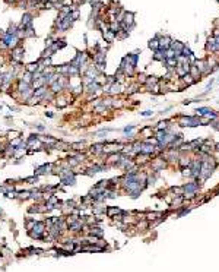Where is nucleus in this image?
<instances>
[{
  "label": "nucleus",
  "instance_id": "obj_15",
  "mask_svg": "<svg viewBox=\"0 0 219 272\" xmlns=\"http://www.w3.org/2000/svg\"><path fill=\"white\" fill-rule=\"evenodd\" d=\"M31 190H19L18 192V200H29Z\"/></svg>",
  "mask_w": 219,
  "mask_h": 272
},
{
  "label": "nucleus",
  "instance_id": "obj_33",
  "mask_svg": "<svg viewBox=\"0 0 219 272\" xmlns=\"http://www.w3.org/2000/svg\"><path fill=\"white\" fill-rule=\"evenodd\" d=\"M45 117H48V119H54V113H53V111H45Z\"/></svg>",
  "mask_w": 219,
  "mask_h": 272
},
{
  "label": "nucleus",
  "instance_id": "obj_21",
  "mask_svg": "<svg viewBox=\"0 0 219 272\" xmlns=\"http://www.w3.org/2000/svg\"><path fill=\"white\" fill-rule=\"evenodd\" d=\"M25 70H26V72H29V73H35V72L38 70V63L35 62V63L26 64V66H25Z\"/></svg>",
  "mask_w": 219,
  "mask_h": 272
},
{
  "label": "nucleus",
  "instance_id": "obj_32",
  "mask_svg": "<svg viewBox=\"0 0 219 272\" xmlns=\"http://www.w3.org/2000/svg\"><path fill=\"white\" fill-rule=\"evenodd\" d=\"M140 116H142V117H151V116H153V111L146 110V111H143V113H140Z\"/></svg>",
  "mask_w": 219,
  "mask_h": 272
},
{
  "label": "nucleus",
  "instance_id": "obj_18",
  "mask_svg": "<svg viewBox=\"0 0 219 272\" xmlns=\"http://www.w3.org/2000/svg\"><path fill=\"white\" fill-rule=\"evenodd\" d=\"M38 104H41V98L35 97V95H32V97L25 102V106H28V107H34V106H38Z\"/></svg>",
  "mask_w": 219,
  "mask_h": 272
},
{
  "label": "nucleus",
  "instance_id": "obj_4",
  "mask_svg": "<svg viewBox=\"0 0 219 272\" xmlns=\"http://www.w3.org/2000/svg\"><path fill=\"white\" fill-rule=\"evenodd\" d=\"M53 167H54V162H45L42 166L37 167L34 171V176H38V177H42V176L51 174L53 173Z\"/></svg>",
  "mask_w": 219,
  "mask_h": 272
},
{
  "label": "nucleus",
  "instance_id": "obj_28",
  "mask_svg": "<svg viewBox=\"0 0 219 272\" xmlns=\"http://www.w3.org/2000/svg\"><path fill=\"white\" fill-rule=\"evenodd\" d=\"M191 54H193V53H191V50H190L189 47H184V48H183V51H181V56H183V57H187V59H189Z\"/></svg>",
  "mask_w": 219,
  "mask_h": 272
},
{
  "label": "nucleus",
  "instance_id": "obj_17",
  "mask_svg": "<svg viewBox=\"0 0 219 272\" xmlns=\"http://www.w3.org/2000/svg\"><path fill=\"white\" fill-rule=\"evenodd\" d=\"M19 136H22V133L19 132V130H8V132H6V139H8V142L12 139H16Z\"/></svg>",
  "mask_w": 219,
  "mask_h": 272
},
{
  "label": "nucleus",
  "instance_id": "obj_27",
  "mask_svg": "<svg viewBox=\"0 0 219 272\" xmlns=\"http://www.w3.org/2000/svg\"><path fill=\"white\" fill-rule=\"evenodd\" d=\"M183 176H184V177H193L191 168H190V167H184V168H183Z\"/></svg>",
  "mask_w": 219,
  "mask_h": 272
},
{
  "label": "nucleus",
  "instance_id": "obj_9",
  "mask_svg": "<svg viewBox=\"0 0 219 272\" xmlns=\"http://www.w3.org/2000/svg\"><path fill=\"white\" fill-rule=\"evenodd\" d=\"M124 91H123V85L121 84H118V82H114L113 85H110L108 88V95H111V97H115V95H120V94H123Z\"/></svg>",
  "mask_w": 219,
  "mask_h": 272
},
{
  "label": "nucleus",
  "instance_id": "obj_30",
  "mask_svg": "<svg viewBox=\"0 0 219 272\" xmlns=\"http://www.w3.org/2000/svg\"><path fill=\"white\" fill-rule=\"evenodd\" d=\"M146 75H137V84H140V85H145V82H146Z\"/></svg>",
  "mask_w": 219,
  "mask_h": 272
},
{
  "label": "nucleus",
  "instance_id": "obj_11",
  "mask_svg": "<svg viewBox=\"0 0 219 272\" xmlns=\"http://www.w3.org/2000/svg\"><path fill=\"white\" fill-rule=\"evenodd\" d=\"M102 37H104V40H105V43H108V44L114 43V40H115V34H114L110 28L107 31H102Z\"/></svg>",
  "mask_w": 219,
  "mask_h": 272
},
{
  "label": "nucleus",
  "instance_id": "obj_35",
  "mask_svg": "<svg viewBox=\"0 0 219 272\" xmlns=\"http://www.w3.org/2000/svg\"><path fill=\"white\" fill-rule=\"evenodd\" d=\"M213 148H215L216 152H219V144H215V145H213Z\"/></svg>",
  "mask_w": 219,
  "mask_h": 272
},
{
  "label": "nucleus",
  "instance_id": "obj_34",
  "mask_svg": "<svg viewBox=\"0 0 219 272\" xmlns=\"http://www.w3.org/2000/svg\"><path fill=\"white\" fill-rule=\"evenodd\" d=\"M216 38V53H219V37H215Z\"/></svg>",
  "mask_w": 219,
  "mask_h": 272
},
{
  "label": "nucleus",
  "instance_id": "obj_8",
  "mask_svg": "<svg viewBox=\"0 0 219 272\" xmlns=\"http://www.w3.org/2000/svg\"><path fill=\"white\" fill-rule=\"evenodd\" d=\"M156 38H158V41H159V48H161V50H167V48H169V46H171V41H173V40L169 38L168 35L158 34V35H156Z\"/></svg>",
  "mask_w": 219,
  "mask_h": 272
},
{
  "label": "nucleus",
  "instance_id": "obj_13",
  "mask_svg": "<svg viewBox=\"0 0 219 272\" xmlns=\"http://www.w3.org/2000/svg\"><path fill=\"white\" fill-rule=\"evenodd\" d=\"M189 73L191 75V78H193L194 81H197V79H200V70H199L197 68H196V64H190V70H189Z\"/></svg>",
  "mask_w": 219,
  "mask_h": 272
},
{
  "label": "nucleus",
  "instance_id": "obj_36",
  "mask_svg": "<svg viewBox=\"0 0 219 272\" xmlns=\"http://www.w3.org/2000/svg\"><path fill=\"white\" fill-rule=\"evenodd\" d=\"M218 2H219V0H218Z\"/></svg>",
  "mask_w": 219,
  "mask_h": 272
},
{
  "label": "nucleus",
  "instance_id": "obj_16",
  "mask_svg": "<svg viewBox=\"0 0 219 272\" xmlns=\"http://www.w3.org/2000/svg\"><path fill=\"white\" fill-rule=\"evenodd\" d=\"M190 162H191V160H190L187 155H181V157H178V164H180V167H181V168H184V167H189Z\"/></svg>",
  "mask_w": 219,
  "mask_h": 272
},
{
  "label": "nucleus",
  "instance_id": "obj_29",
  "mask_svg": "<svg viewBox=\"0 0 219 272\" xmlns=\"http://www.w3.org/2000/svg\"><path fill=\"white\" fill-rule=\"evenodd\" d=\"M135 124H130V126H126V128L123 129V132L126 133V135H131V132H133V130H135Z\"/></svg>",
  "mask_w": 219,
  "mask_h": 272
},
{
  "label": "nucleus",
  "instance_id": "obj_2",
  "mask_svg": "<svg viewBox=\"0 0 219 272\" xmlns=\"http://www.w3.org/2000/svg\"><path fill=\"white\" fill-rule=\"evenodd\" d=\"M24 56H25V50L22 48L21 44L18 47H15V48H12V51H10V59H12L13 63H22L24 62Z\"/></svg>",
  "mask_w": 219,
  "mask_h": 272
},
{
  "label": "nucleus",
  "instance_id": "obj_20",
  "mask_svg": "<svg viewBox=\"0 0 219 272\" xmlns=\"http://www.w3.org/2000/svg\"><path fill=\"white\" fill-rule=\"evenodd\" d=\"M147 46H149V48H151V50H159V41H158V38H153V40H151V41H149V44H147Z\"/></svg>",
  "mask_w": 219,
  "mask_h": 272
},
{
  "label": "nucleus",
  "instance_id": "obj_1",
  "mask_svg": "<svg viewBox=\"0 0 219 272\" xmlns=\"http://www.w3.org/2000/svg\"><path fill=\"white\" fill-rule=\"evenodd\" d=\"M199 189H200V186H199L197 182L187 183V184L183 186V198H184V199H191V198H194V195L199 192Z\"/></svg>",
  "mask_w": 219,
  "mask_h": 272
},
{
  "label": "nucleus",
  "instance_id": "obj_14",
  "mask_svg": "<svg viewBox=\"0 0 219 272\" xmlns=\"http://www.w3.org/2000/svg\"><path fill=\"white\" fill-rule=\"evenodd\" d=\"M153 60H156V62H162L164 63L165 60V50H155L153 51Z\"/></svg>",
  "mask_w": 219,
  "mask_h": 272
},
{
  "label": "nucleus",
  "instance_id": "obj_10",
  "mask_svg": "<svg viewBox=\"0 0 219 272\" xmlns=\"http://www.w3.org/2000/svg\"><path fill=\"white\" fill-rule=\"evenodd\" d=\"M184 44L183 43H180V41H171V46H169V48H171V50H174L175 51V56H177V57H180V56H181V51H183V48H184Z\"/></svg>",
  "mask_w": 219,
  "mask_h": 272
},
{
  "label": "nucleus",
  "instance_id": "obj_3",
  "mask_svg": "<svg viewBox=\"0 0 219 272\" xmlns=\"http://www.w3.org/2000/svg\"><path fill=\"white\" fill-rule=\"evenodd\" d=\"M180 124L181 126H185V128H194V126H202L200 123V119L196 117V116H183L181 120H180Z\"/></svg>",
  "mask_w": 219,
  "mask_h": 272
},
{
  "label": "nucleus",
  "instance_id": "obj_7",
  "mask_svg": "<svg viewBox=\"0 0 219 272\" xmlns=\"http://www.w3.org/2000/svg\"><path fill=\"white\" fill-rule=\"evenodd\" d=\"M70 151H75V152H86V139L72 142L70 144Z\"/></svg>",
  "mask_w": 219,
  "mask_h": 272
},
{
  "label": "nucleus",
  "instance_id": "obj_23",
  "mask_svg": "<svg viewBox=\"0 0 219 272\" xmlns=\"http://www.w3.org/2000/svg\"><path fill=\"white\" fill-rule=\"evenodd\" d=\"M181 79H183V82H184L185 85H191V84H194V82H196V81L193 79V78H191V75H190V73L184 75V76H183Z\"/></svg>",
  "mask_w": 219,
  "mask_h": 272
},
{
  "label": "nucleus",
  "instance_id": "obj_31",
  "mask_svg": "<svg viewBox=\"0 0 219 272\" xmlns=\"http://www.w3.org/2000/svg\"><path fill=\"white\" fill-rule=\"evenodd\" d=\"M34 129L37 130V132H44L47 128L44 126V124H34Z\"/></svg>",
  "mask_w": 219,
  "mask_h": 272
},
{
  "label": "nucleus",
  "instance_id": "obj_22",
  "mask_svg": "<svg viewBox=\"0 0 219 272\" xmlns=\"http://www.w3.org/2000/svg\"><path fill=\"white\" fill-rule=\"evenodd\" d=\"M38 180H40V177H38V176H34V174H32L31 177H25V179H24V182L28 183V184H37Z\"/></svg>",
  "mask_w": 219,
  "mask_h": 272
},
{
  "label": "nucleus",
  "instance_id": "obj_25",
  "mask_svg": "<svg viewBox=\"0 0 219 272\" xmlns=\"http://www.w3.org/2000/svg\"><path fill=\"white\" fill-rule=\"evenodd\" d=\"M35 222H37V221H35V218H28V220H26V222H25V228L29 231V230L35 226Z\"/></svg>",
  "mask_w": 219,
  "mask_h": 272
},
{
  "label": "nucleus",
  "instance_id": "obj_24",
  "mask_svg": "<svg viewBox=\"0 0 219 272\" xmlns=\"http://www.w3.org/2000/svg\"><path fill=\"white\" fill-rule=\"evenodd\" d=\"M137 88H139V84H133V85H130L129 88H127L126 94H127V95H131V94L137 92Z\"/></svg>",
  "mask_w": 219,
  "mask_h": 272
},
{
  "label": "nucleus",
  "instance_id": "obj_19",
  "mask_svg": "<svg viewBox=\"0 0 219 272\" xmlns=\"http://www.w3.org/2000/svg\"><path fill=\"white\" fill-rule=\"evenodd\" d=\"M48 91H50V88H48V86H41V88H38V90L34 91V95H35V97L42 98L47 92H48Z\"/></svg>",
  "mask_w": 219,
  "mask_h": 272
},
{
  "label": "nucleus",
  "instance_id": "obj_26",
  "mask_svg": "<svg viewBox=\"0 0 219 272\" xmlns=\"http://www.w3.org/2000/svg\"><path fill=\"white\" fill-rule=\"evenodd\" d=\"M171 192L175 193L174 196H183V186L181 187H171Z\"/></svg>",
  "mask_w": 219,
  "mask_h": 272
},
{
  "label": "nucleus",
  "instance_id": "obj_12",
  "mask_svg": "<svg viewBox=\"0 0 219 272\" xmlns=\"http://www.w3.org/2000/svg\"><path fill=\"white\" fill-rule=\"evenodd\" d=\"M206 50H207V51H212V53H216V38L213 37V35L207 38Z\"/></svg>",
  "mask_w": 219,
  "mask_h": 272
},
{
  "label": "nucleus",
  "instance_id": "obj_6",
  "mask_svg": "<svg viewBox=\"0 0 219 272\" xmlns=\"http://www.w3.org/2000/svg\"><path fill=\"white\" fill-rule=\"evenodd\" d=\"M123 214H124V211H123V209H120V208H117V206H107L105 215L108 218H117L118 221H121Z\"/></svg>",
  "mask_w": 219,
  "mask_h": 272
},
{
  "label": "nucleus",
  "instance_id": "obj_5",
  "mask_svg": "<svg viewBox=\"0 0 219 272\" xmlns=\"http://www.w3.org/2000/svg\"><path fill=\"white\" fill-rule=\"evenodd\" d=\"M149 164H151L152 173H159V171H162L165 168V166H167V161H165L162 157H158V158H155V160H152Z\"/></svg>",
  "mask_w": 219,
  "mask_h": 272
}]
</instances>
